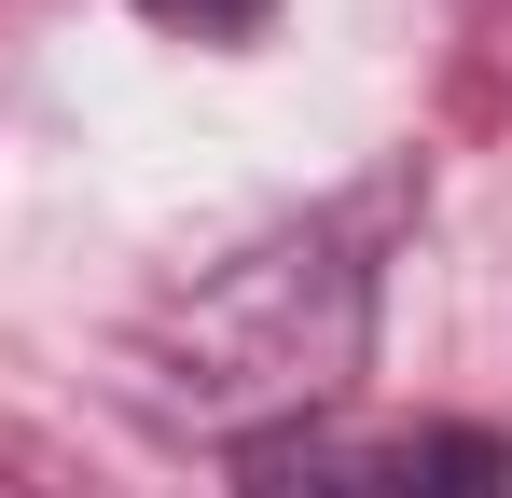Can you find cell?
<instances>
[{
  "mask_svg": "<svg viewBox=\"0 0 512 498\" xmlns=\"http://www.w3.org/2000/svg\"><path fill=\"white\" fill-rule=\"evenodd\" d=\"M360 332H374L360 263H346L333 236H277V249L208 263L194 291H167V305H153V332H139V360H153L167 415L263 443V429H305V415L346 402Z\"/></svg>",
  "mask_w": 512,
  "mask_h": 498,
  "instance_id": "cell-1",
  "label": "cell"
},
{
  "mask_svg": "<svg viewBox=\"0 0 512 498\" xmlns=\"http://www.w3.org/2000/svg\"><path fill=\"white\" fill-rule=\"evenodd\" d=\"M236 498H402V471H388V443H360V429H333V415H305V429L236 443Z\"/></svg>",
  "mask_w": 512,
  "mask_h": 498,
  "instance_id": "cell-2",
  "label": "cell"
},
{
  "mask_svg": "<svg viewBox=\"0 0 512 498\" xmlns=\"http://www.w3.org/2000/svg\"><path fill=\"white\" fill-rule=\"evenodd\" d=\"M388 471H402V498H512V443L471 429V415H429V429L388 443Z\"/></svg>",
  "mask_w": 512,
  "mask_h": 498,
  "instance_id": "cell-3",
  "label": "cell"
},
{
  "mask_svg": "<svg viewBox=\"0 0 512 498\" xmlns=\"http://www.w3.org/2000/svg\"><path fill=\"white\" fill-rule=\"evenodd\" d=\"M139 14H153V28H167V42H222V56H236V42H263V28H277V0H139Z\"/></svg>",
  "mask_w": 512,
  "mask_h": 498,
  "instance_id": "cell-4",
  "label": "cell"
}]
</instances>
